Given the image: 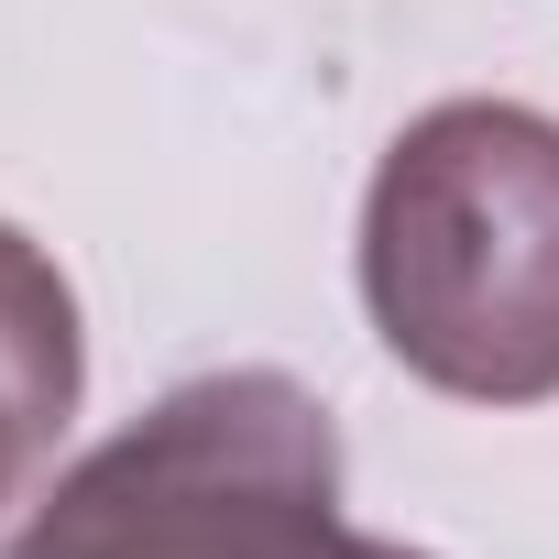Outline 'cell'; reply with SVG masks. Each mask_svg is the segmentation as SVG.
Masks as SVG:
<instances>
[{
    "instance_id": "1",
    "label": "cell",
    "mask_w": 559,
    "mask_h": 559,
    "mask_svg": "<svg viewBox=\"0 0 559 559\" xmlns=\"http://www.w3.org/2000/svg\"><path fill=\"white\" fill-rule=\"evenodd\" d=\"M362 308L384 352L461 406L559 395V121L439 99L362 198Z\"/></svg>"
},
{
    "instance_id": "3",
    "label": "cell",
    "mask_w": 559,
    "mask_h": 559,
    "mask_svg": "<svg viewBox=\"0 0 559 559\" xmlns=\"http://www.w3.org/2000/svg\"><path fill=\"white\" fill-rule=\"evenodd\" d=\"M78 384H88V352H78V297H67V274L0 219V515H12L67 417H78Z\"/></svg>"
},
{
    "instance_id": "2",
    "label": "cell",
    "mask_w": 559,
    "mask_h": 559,
    "mask_svg": "<svg viewBox=\"0 0 559 559\" xmlns=\"http://www.w3.org/2000/svg\"><path fill=\"white\" fill-rule=\"evenodd\" d=\"M12 559H428L341 515V428L286 373H198L99 439Z\"/></svg>"
}]
</instances>
